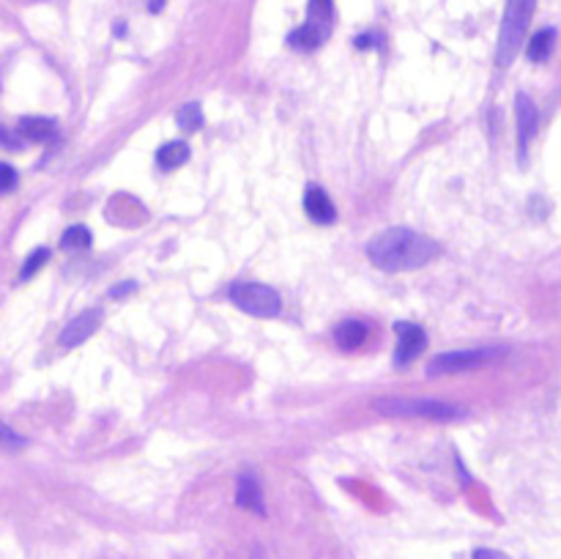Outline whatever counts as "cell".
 <instances>
[{
	"label": "cell",
	"instance_id": "obj_1",
	"mask_svg": "<svg viewBox=\"0 0 561 559\" xmlns=\"http://www.w3.org/2000/svg\"><path fill=\"white\" fill-rule=\"evenodd\" d=\"M442 255V244L411 228H387L367 241V258L381 272H414Z\"/></svg>",
	"mask_w": 561,
	"mask_h": 559
},
{
	"label": "cell",
	"instance_id": "obj_2",
	"mask_svg": "<svg viewBox=\"0 0 561 559\" xmlns=\"http://www.w3.org/2000/svg\"><path fill=\"white\" fill-rule=\"evenodd\" d=\"M537 0H507L502 20V33H499L496 44V66L499 69H510L513 60L518 58V49L524 44L526 31H529L531 14H535Z\"/></svg>",
	"mask_w": 561,
	"mask_h": 559
},
{
	"label": "cell",
	"instance_id": "obj_3",
	"mask_svg": "<svg viewBox=\"0 0 561 559\" xmlns=\"http://www.w3.org/2000/svg\"><path fill=\"white\" fill-rule=\"evenodd\" d=\"M373 409L383 417H425V420L436 422H449L460 417V409L431 398H376Z\"/></svg>",
	"mask_w": 561,
	"mask_h": 559
},
{
	"label": "cell",
	"instance_id": "obj_4",
	"mask_svg": "<svg viewBox=\"0 0 561 559\" xmlns=\"http://www.w3.org/2000/svg\"><path fill=\"white\" fill-rule=\"evenodd\" d=\"M230 301L247 316L255 318H277L283 310V299L272 285L263 283H233L228 290Z\"/></svg>",
	"mask_w": 561,
	"mask_h": 559
},
{
	"label": "cell",
	"instance_id": "obj_5",
	"mask_svg": "<svg viewBox=\"0 0 561 559\" xmlns=\"http://www.w3.org/2000/svg\"><path fill=\"white\" fill-rule=\"evenodd\" d=\"M507 354V349H496V345H480V349H466V351H447V354L433 356L427 365V376H444V373H460V370H474V367L488 365V362L499 360Z\"/></svg>",
	"mask_w": 561,
	"mask_h": 559
},
{
	"label": "cell",
	"instance_id": "obj_6",
	"mask_svg": "<svg viewBox=\"0 0 561 559\" xmlns=\"http://www.w3.org/2000/svg\"><path fill=\"white\" fill-rule=\"evenodd\" d=\"M515 135H518V162L526 164V153H529L531 140L537 135V124H540V113H537V104L531 102L529 93L520 91L515 96Z\"/></svg>",
	"mask_w": 561,
	"mask_h": 559
},
{
	"label": "cell",
	"instance_id": "obj_7",
	"mask_svg": "<svg viewBox=\"0 0 561 559\" xmlns=\"http://www.w3.org/2000/svg\"><path fill=\"white\" fill-rule=\"evenodd\" d=\"M398 349H394V365L403 367L409 362H414L416 356L425 351L427 345V334L420 323H409V321H398Z\"/></svg>",
	"mask_w": 561,
	"mask_h": 559
},
{
	"label": "cell",
	"instance_id": "obj_8",
	"mask_svg": "<svg viewBox=\"0 0 561 559\" xmlns=\"http://www.w3.org/2000/svg\"><path fill=\"white\" fill-rule=\"evenodd\" d=\"M104 321V312L99 307H91V310H82L80 316L71 318L69 323L64 327V332L58 334V343L64 349H75V345L85 343L93 332L99 329V323Z\"/></svg>",
	"mask_w": 561,
	"mask_h": 559
},
{
	"label": "cell",
	"instance_id": "obj_9",
	"mask_svg": "<svg viewBox=\"0 0 561 559\" xmlns=\"http://www.w3.org/2000/svg\"><path fill=\"white\" fill-rule=\"evenodd\" d=\"M305 212L310 214L312 223H321V225H332L334 219H337V208H334L332 197H329L321 186H307Z\"/></svg>",
	"mask_w": 561,
	"mask_h": 559
},
{
	"label": "cell",
	"instance_id": "obj_10",
	"mask_svg": "<svg viewBox=\"0 0 561 559\" xmlns=\"http://www.w3.org/2000/svg\"><path fill=\"white\" fill-rule=\"evenodd\" d=\"M236 504L250 513L257 515H266V504H263V491H261V482L255 480L252 475H241L236 480Z\"/></svg>",
	"mask_w": 561,
	"mask_h": 559
},
{
	"label": "cell",
	"instance_id": "obj_11",
	"mask_svg": "<svg viewBox=\"0 0 561 559\" xmlns=\"http://www.w3.org/2000/svg\"><path fill=\"white\" fill-rule=\"evenodd\" d=\"M20 137L33 142H49L58 135V124L53 118H44V115H25L20 118V126H16Z\"/></svg>",
	"mask_w": 561,
	"mask_h": 559
},
{
	"label": "cell",
	"instance_id": "obj_12",
	"mask_svg": "<svg viewBox=\"0 0 561 559\" xmlns=\"http://www.w3.org/2000/svg\"><path fill=\"white\" fill-rule=\"evenodd\" d=\"M327 38H329L327 31H321V27L312 25V22H305V25L296 27V31L290 33L288 44L294 49H305V53H310V49L321 47V44L327 42Z\"/></svg>",
	"mask_w": 561,
	"mask_h": 559
},
{
	"label": "cell",
	"instance_id": "obj_13",
	"mask_svg": "<svg viewBox=\"0 0 561 559\" xmlns=\"http://www.w3.org/2000/svg\"><path fill=\"white\" fill-rule=\"evenodd\" d=\"M334 340H337L340 349L345 351L359 349V345L367 340L365 321H343L337 329H334Z\"/></svg>",
	"mask_w": 561,
	"mask_h": 559
},
{
	"label": "cell",
	"instance_id": "obj_14",
	"mask_svg": "<svg viewBox=\"0 0 561 559\" xmlns=\"http://www.w3.org/2000/svg\"><path fill=\"white\" fill-rule=\"evenodd\" d=\"M186 159H190V146H186V142H181V140L164 142V146L157 151V164L162 170L181 168Z\"/></svg>",
	"mask_w": 561,
	"mask_h": 559
},
{
	"label": "cell",
	"instance_id": "obj_15",
	"mask_svg": "<svg viewBox=\"0 0 561 559\" xmlns=\"http://www.w3.org/2000/svg\"><path fill=\"white\" fill-rule=\"evenodd\" d=\"M553 44H557V31H553V27H546V31H540L531 38L526 55H529V60H535V64H542V60L551 58Z\"/></svg>",
	"mask_w": 561,
	"mask_h": 559
},
{
	"label": "cell",
	"instance_id": "obj_16",
	"mask_svg": "<svg viewBox=\"0 0 561 559\" xmlns=\"http://www.w3.org/2000/svg\"><path fill=\"white\" fill-rule=\"evenodd\" d=\"M332 20H334L332 0H310V5H307V22L318 25L321 31L332 33Z\"/></svg>",
	"mask_w": 561,
	"mask_h": 559
},
{
	"label": "cell",
	"instance_id": "obj_17",
	"mask_svg": "<svg viewBox=\"0 0 561 559\" xmlns=\"http://www.w3.org/2000/svg\"><path fill=\"white\" fill-rule=\"evenodd\" d=\"M175 121H179L181 129L186 132H197L203 126V107L201 102H186L184 107L175 113Z\"/></svg>",
	"mask_w": 561,
	"mask_h": 559
},
{
	"label": "cell",
	"instance_id": "obj_18",
	"mask_svg": "<svg viewBox=\"0 0 561 559\" xmlns=\"http://www.w3.org/2000/svg\"><path fill=\"white\" fill-rule=\"evenodd\" d=\"M60 247L64 250H88L91 247V230L85 225H71L64 239H60Z\"/></svg>",
	"mask_w": 561,
	"mask_h": 559
},
{
	"label": "cell",
	"instance_id": "obj_19",
	"mask_svg": "<svg viewBox=\"0 0 561 559\" xmlns=\"http://www.w3.org/2000/svg\"><path fill=\"white\" fill-rule=\"evenodd\" d=\"M47 258H49V250H47V247H38V250H33L31 255H27L25 266H22V272H20V280H22V283H25V280H31L33 274H36L38 269H42L44 263H47Z\"/></svg>",
	"mask_w": 561,
	"mask_h": 559
},
{
	"label": "cell",
	"instance_id": "obj_20",
	"mask_svg": "<svg viewBox=\"0 0 561 559\" xmlns=\"http://www.w3.org/2000/svg\"><path fill=\"white\" fill-rule=\"evenodd\" d=\"M0 447H3V449H22V447H27V438H22L20 433L14 431V427H9L3 420H0Z\"/></svg>",
	"mask_w": 561,
	"mask_h": 559
},
{
	"label": "cell",
	"instance_id": "obj_21",
	"mask_svg": "<svg viewBox=\"0 0 561 559\" xmlns=\"http://www.w3.org/2000/svg\"><path fill=\"white\" fill-rule=\"evenodd\" d=\"M16 181H20L16 170L11 164L0 162V192H11L16 186Z\"/></svg>",
	"mask_w": 561,
	"mask_h": 559
},
{
	"label": "cell",
	"instance_id": "obj_22",
	"mask_svg": "<svg viewBox=\"0 0 561 559\" xmlns=\"http://www.w3.org/2000/svg\"><path fill=\"white\" fill-rule=\"evenodd\" d=\"M0 142H3L5 148H11V151H16V148H22V137L14 135V132L3 129V126H0Z\"/></svg>",
	"mask_w": 561,
	"mask_h": 559
},
{
	"label": "cell",
	"instance_id": "obj_23",
	"mask_svg": "<svg viewBox=\"0 0 561 559\" xmlns=\"http://www.w3.org/2000/svg\"><path fill=\"white\" fill-rule=\"evenodd\" d=\"M356 47H362V49L381 47V36H376V33H365V36H356Z\"/></svg>",
	"mask_w": 561,
	"mask_h": 559
},
{
	"label": "cell",
	"instance_id": "obj_24",
	"mask_svg": "<svg viewBox=\"0 0 561 559\" xmlns=\"http://www.w3.org/2000/svg\"><path fill=\"white\" fill-rule=\"evenodd\" d=\"M471 559H507L502 551H491V548H477L474 554H471Z\"/></svg>",
	"mask_w": 561,
	"mask_h": 559
},
{
	"label": "cell",
	"instance_id": "obj_25",
	"mask_svg": "<svg viewBox=\"0 0 561 559\" xmlns=\"http://www.w3.org/2000/svg\"><path fill=\"white\" fill-rule=\"evenodd\" d=\"M135 288H137V283H121V285H115V288H110V296H126V294H131Z\"/></svg>",
	"mask_w": 561,
	"mask_h": 559
},
{
	"label": "cell",
	"instance_id": "obj_26",
	"mask_svg": "<svg viewBox=\"0 0 561 559\" xmlns=\"http://www.w3.org/2000/svg\"><path fill=\"white\" fill-rule=\"evenodd\" d=\"M148 5H151V11H159L164 5V0H151V3H148Z\"/></svg>",
	"mask_w": 561,
	"mask_h": 559
}]
</instances>
